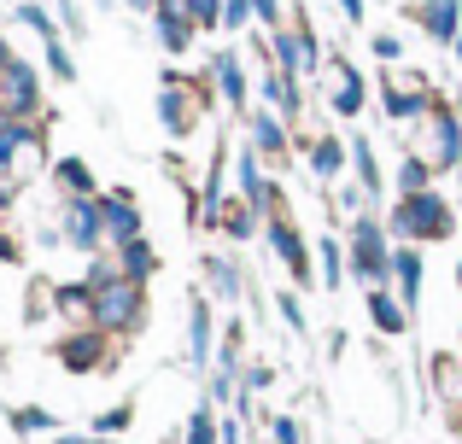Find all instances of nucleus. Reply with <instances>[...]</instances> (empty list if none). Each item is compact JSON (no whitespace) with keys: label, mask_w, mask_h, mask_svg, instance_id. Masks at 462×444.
I'll list each match as a JSON object with an SVG mask.
<instances>
[{"label":"nucleus","mask_w":462,"mask_h":444,"mask_svg":"<svg viewBox=\"0 0 462 444\" xmlns=\"http://www.w3.org/2000/svg\"><path fill=\"white\" fill-rule=\"evenodd\" d=\"M12 205V176H0V211Z\"/></svg>","instance_id":"41"},{"label":"nucleus","mask_w":462,"mask_h":444,"mask_svg":"<svg viewBox=\"0 0 462 444\" xmlns=\"http://www.w3.org/2000/svg\"><path fill=\"white\" fill-rule=\"evenodd\" d=\"M205 275H211V293H223V298H240V275H235V263L211 258V263H205Z\"/></svg>","instance_id":"26"},{"label":"nucleus","mask_w":462,"mask_h":444,"mask_svg":"<svg viewBox=\"0 0 462 444\" xmlns=\"http://www.w3.org/2000/svg\"><path fill=\"white\" fill-rule=\"evenodd\" d=\"M351 159H357V176H363V187H369V194H381V164H374V147L369 140H351Z\"/></svg>","instance_id":"24"},{"label":"nucleus","mask_w":462,"mask_h":444,"mask_svg":"<svg viewBox=\"0 0 462 444\" xmlns=\"http://www.w3.org/2000/svg\"><path fill=\"white\" fill-rule=\"evenodd\" d=\"M217 82H223L228 105H246V77H240V59L235 53H217Z\"/></svg>","instance_id":"22"},{"label":"nucleus","mask_w":462,"mask_h":444,"mask_svg":"<svg viewBox=\"0 0 462 444\" xmlns=\"http://www.w3.org/2000/svg\"><path fill=\"white\" fill-rule=\"evenodd\" d=\"M339 12H346V18L357 23V18H363V0H339Z\"/></svg>","instance_id":"40"},{"label":"nucleus","mask_w":462,"mask_h":444,"mask_svg":"<svg viewBox=\"0 0 462 444\" xmlns=\"http://www.w3.org/2000/svg\"><path fill=\"white\" fill-rule=\"evenodd\" d=\"M12 427H18V433H47L53 415H47V410H18V415H12Z\"/></svg>","instance_id":"31"},{"label":"nucleus","mask_w":462,"mask_h":444,"mask_svg":"<svg viewBox=\"0 0 462 444\" xmlns=\"http://www.w3.org/2000/svg\"><path fill=\"white\" fill-rule=\"evenodd\" d=\"M275 70H287V77H305V70L316 65V47H310V35L305 30H275Z\"/></svg>","instance_id":"11"},{"label":"nucleus","mask_w":462,"mask_h":444,"mask_svg":"<svg viewBox=\"0 0 462 444\" xmlns=\"http://www.w3.org/2000/svg\"><path fill=\"white\" fill-rule=\"evenodd\" d=\"M428 182H433V170L416 159V152H410V159H404V170H398V187H404V194H428Z\"/></svg>","instance_id":"27"},{"label":"nucleus","mask_w":462,"mask_h":444,"mask_svg":"<svg viewBox=\"0 0 462 444\" xmlns=\"http://www.w3.org/2000/svg\"><path fill=\"white\" fill-rule=\"evenodd\" d=\"M188 345H193V363L211 357V310H205V298H193L188 310Z\"/></svg>","instance_id":"21"},{"label":"nucleus","mask_w":462,"mask_h":444,"mask_svg":"<svg viewBox=\"0 0 462 444\" xmlns=\"http://www.w3.org/2000/svg\"><path fill=\"white\" fill-rule=\"evenodd\" d=\"M416 159L428 164L433 176L451 170V164L462 159V117H457V112L433 105L428 117H416Z\"/></svg>","instance_id":"2"},{"label":"nucleus","mask_w":462,"mask_h":444,"mask_svg":"<svg viewBox=\"0 0 462 444\" xmlns=\"http://www.w3.org/2000/svg\"><path fill=\"white\" fill-rule=\"evenodd\" d=\"M252 6H258L263 23H275V30H282V0H252Z\"/></svg>","instance_id":"36"},{"label":"nucleus","mask_w":462,"mask_h":444,"mask_svg":"<svg viewBox=\"0 0 462 444\" xmlns=\"http://www.w3.org/2000/svg\"><path fill=\"white\" fill-rule=\"evenodd\" d=\"M310 170L322 176V182H339V170H346V147H339L334 135H322V140L310 147Z\"/></svg>","instance_id":"19"},{"label":"nucleus","mask_w":462,"mask_h":444,"mask_svg":"<svg viewBox=\"0 0 462 444\" xmlns=\"http://www.w3.org/2000/svg\"><path fill=\"white\" fill-rule=\"evenodd\" d=\"M152 269H158L152 246H147V240H129V246H124V275H129V281H147Z\"/></svg>","instance_id":"23"},{"label":"nucleus","mask_w":462,"mask_h":444,"mask_svg":"<svg viewBox=\"0 0 462 444\" xmlns=\"http://www.w3.org/2000/svg\"><path fill=\"white\" fill-rule=\"evenodd\" d=\"M393 275H398V293H404V304H416L421 298V258L416 251H393Z\"/></svg>","instance_id":"20"},{"label":"nucleus","mask_w":462,"mask_h":444,"mask_svg":"<svg viewBox=\"0 0 462 444\" xmlns=\"http://www.w3.org/2000/svg\"><path fill=\"white\" fill-rule=\"evenodd\" d=\"M316 251H322V269H328L322 281L334 286V281H339V263H346V258H339V246H334V240H322V246H316Z\"/></svg>","instance_id":"33"},{"label":"nucleus","mask_w":462,"mask_h":444,"mask_svg":"<svg viewBox=\"0 0 462 444\" xmlns=\"http://www.w3.org/2000/svg\"><path fill=\"white\" fill-rule=\"evenodd\" d=\"M351 263H357V275L369 286H386V275H393V246H386L381 222L363 217L357 228H351Z\"/></svg>","instance_id":"4"},{"label":"nucleus","mask_w":462,"mask_h":444,"mask_svg":"<svg viewBox=\"0 0 462 444\" xmlns=\"http://www.w3.org/2000/svg\"><path fill=\"white\" fill-rule=\"evenodd\" d=\"M270 246L282 251L287 258V275H293V281H310V263H305V240L293 234V222L287 217H270Z\"/></svg>","instance_id":"14"},{"label":"nucleus","mask_w":462,"mask_h":444,"mask_svg":"<svg viewBox=\"0 0 462 444\" xmlns=\"http://www.w3.org/2000/svg\"><path fill=\"white\" fill-rule=\"evenodd\" d=\"M6 123H18V117H12V105H6V100H0V129H6Z\"/></svg>","instance_id":"42"},{"label":"nucleus","mask_w":462,"mask_h":444,"mask_svg":"<svg viewBox=\"0 0 462 444\" xmlns=\"http://www.w3.org/2000/svg\"><path fill=\"white\" fill-rule=\"evenodd\" d=\"M328 105H334L339 117H357L363 112V82H357V70H351L346 59L328 65Z\"/></svg>","instance_id":"9"},{"label":"nucleus","mask_w":462,"mask_h":444,"mask_svg":"<svg viewBox=\"0 0 462 444\" xmlns=\"http://www.w3.org/2000/svg\"><path fill=\"white\" fill-rule=\"evenodd\" d=\"M47 65L59 70V82L77 77V65H70V53H65V41H59V35H47Z\"/></svg>","instance_id":"29"},{"label":"nucleus","mask_w":462,"mask_h":444,"mask_svg":"<svg viewBox=\"0 0 462 444\" xmlns=\"http://www.w3.org/2000/svg\"><path fill=\"white\" fill-rule=\"evenodd\" d=\"M416 23L433 35V41H457V35H462V12H457V0H421V6H416Z\"/></svg>","instance_id":"13"},{"label":"nucleus","mask_w":462,"mask_h":444,"mask_svg":"<svg viewBox=\"0 0 462 444\" xmlns=\"http://www.w3.org/2000/svg\"><path fill=\"white\" fill-rule=\"evenodd\" d=\"M12 65V47H6V35H0V70H6Z\"/></svg>","instance_id":"43"},{"label":"nucleus","mask_w":462,"mask_h":444,"mask_svg":"<svg viewBox=\"0 0 462 444\" xmlns=\"http://www.w3.org/2000/svg\"><path fill=\"white\" fill-rule=\"evenodd\" d=\"M457 53H462V35H457Z\"/></svg>","instance_id":"44"},{"label":"nucleus","mask_w":462,"mask_h":444,"mask_svg":"<svg viewBox=\"0 0 462 444\" xmlns=\"http://www.w3.org/2000/svg\"><path fill=\"white\" fill-rule=\"evenodd\" d=\"M42 170V135L30 123H6L0 129V176H35Z\"/></svg>","instance_id":"5"},{"label":"nucleus","mask_w":462,"mask_h":444,"mask_svg":"<svg viewBox=\"0 0 462 444\" xmlns=\"http://www.w3.org/2000/svg\"><path fill=\"white\" fill-rule=\"evenodd\" d=\"M129 421H135V410H129V403H117L112 415H100V427H106V433H124Z\"/></svg>","instance_id":"34"},{"label":"nucleus","mask_w":462,"mask_h":444,"mask_svg":"<svg viewBox=\"0 0 462 444\" xmlns=\"http://www.w3.org/2000/svg\"><path fill=\"white\" fill-rule=\"evenodd\" d=\"M282 316H287V328H305V310H299L293 293H282Z\"/></svg>","instance_id":"35"},{"label":"nucleus","mask_w":462,"mask_h":444,"mask_svg":"<svg viewBox=\"0 0 462 444\" xmlns=\"http://www.w3.org/2000/svg\"><path fill=\"white\" fill-rule=\"evenodd\" d=\"M53 182L65 187L70 199H94V170H88L82 159H59V164H53Z\"/></svg>","instance_id":"18"},{"label":"nucleus","mask_w":462,"mask_h":444,"mask_svg":"<svg viewBox=\"0 0 462 444\" xmlns=\"http://www.w3.org/2000/svg\"><path fill=\"white\" fill-rule=\"evenodd\" d=\"M188 82L181 77H170L164 88H158V117H164V129L170 135H193V105H188Z\"/></svg>","instance_id":"10"},{"label":"nucleus","mask_w":462,"mask_h":444,"mask_svg":"<svg viewBox=\"0 0 462 444\" xmlns=\"http://www.w3.org/2000/svg\"><path fill=\"white\" fill-rule=\"evenodd\" d=\"M252 135H258L252 147H258V152H270V159L287 147V135H282V123H275V117H252Z\"/></svg>","instance_id":"25"},{"label":"nucleus","mask_w":462,"mask_h":444,"mask_svg":"<svg viewBox=\"0 0 462 444\" xmlns=\"http://www.w3.org/2000/svg\"><path fill=\"white\" fill-rule=\"evenodd\" d=\"M386 112H393V117H428L433 112L428 82H421V77H398L393 88H386Z\"/></svg>","instance_id":"12"},{"label":"nucleus","mask_w":462,"mask_h":444,"mask_svg":"<svg viewBox=\"0 0 462 444\" xmlns=\"http://www.w3.org/2000/svg\"><path fill=\"white\" fill-rule=\"evenodd\" d=\"M393 228L404 240H451V205H445L439 194H404L393 211Z\"/></svg>","instance_id":"3"},{"label":"nucleus","mask_w":462,"mask_h":444,"mask_svg":"<svg viewBox=\"0 0 462 444\" xmlns=\"http://www.w3.org/2000/svg\"><path fill=\"white\" fill-rule=\"evenodd\" d=\"M252 12H258L252 0H223V23H228V30H246V18H252Z\"/></svg>","instance_id":"32"},{"label":"nucleus","mask_w":462,"mask_h":444,"mask_svg":"<svg viewBox=\"0 0 462 444\" xmlns=\"http://www.w3.org/2000/svg\"><path fill=\"white\" fill-rule=\"evenodd\" d=\"M211 222L223 228L228 240H246L252 228H258V205L252 199H217V211H211Z\"/></svg>","instance_id":"15"},{"label":"nucleus","mask_w":462,"mask_h":444,"mask_svg":"<svg viewBox=\"0 0 462 444\" xmlns=\"http://www.w3.org/2000/svg\"><path fill=\"white\" fill-rule=\"evenodd\" d=\"M211 439H217V427H211V410L199 403V410H193V421H188V444H211Z\"/></svg>","instance_id":"30"},{"label":"nucleus","mask_w":462,"mask_h":444,"mask_svg":"<svg viewBox=\"0 0 462 444\" xmlns=\"http://www.w3.org/2000/svg\"><path fill=\"white\" fill-rule=\"evenodd\" d=\"M433 380H439V392H445V398H457V392H462V363L439 357V363H433Z\"/></svg>","instance_id":"28"},{"label":"nucleus","mask_w":462,"mask_h":444,"mask_svg":"<svg viewBox=\"0 0 462 444\" xmlns=\"http://www.w3.org/2000/svg\"><path fill=\"white\" fill-rule=\"evenodd\" d=\"M94 205H100L106 240H117V246L141 240V211H135V199H129V194H106V199H94Z\"/></svg>","instance_id":"7"},{"label":"nucleus","mask_w":462,"mask_h":444,"mask_svg":"<svg viewBox=\"0 0 462 444\" xmlns=\"http://www.w3.org/2000/svg\"><path fill=\"white\" fill-rule=\"evenodd\" d=\"M100 357H106L100 333H70V340H59V363H65V368H77V375L100 368Z\"/></svg>","instance_id":"16"},{"label":"nucleus","mask_w":462,"mask_h":444,"mask_svg":"<svg viewBox=\"0 0 462 444\" xmlns=\"http://www.w3.org/2000/svg\"><path fill=\"white\" fill-rule=\"evenodd\" d=\"M369 47H374V53H381V59H398V35H374Z\"/></svg>","instance_id":"37"},{"label":"nucleus","mask_w":462,"mask_h":444,"mask_svg":"<svg viewBox=\"0 0 462 444\" xmlns=\"http://www.w3.org/2000/svg\"><path fill=\"white\" fill-rule=\"evenodd\" d=\"M457 275H462V269H457Z\"/></svg>","instance_id":"45"},{"label":"nucleus","mask_w":462,"mask_h":444,"mask_svg":"<svg viewBox=\"0 0 462 444\" xmlns=\"http://www.w3.org/2000/svg\"><path fill=\"white\" fill-rule=\"evenodd\" d=\"M88 298H94V322H100V328H135V322L147 316L141 281H129L112 263H94L88 269Z\"/></svg>","instance_id":"1"},{"label":"nucleus","mask_w":462,"mask_h":444,"mask_svg":"<svg viewBox=\"0 0 462 444\" xmlns=\"http://www.w3.org/2000/svg\"><path fill=\"white\" fill-rule=\"evenodd\" d=\"M0 100L12 105V117H30L35 105H42V88H35V70L23 65V59H12V65L0 70Z\"/></svg>","instance_id":"8"},{"label":"nucleus","mask_w":462,"mask_h":444,"mask_svg":"<svg viewBox=\"0 0 462 444\" xmlns=\"http://www.w3.org/2000/svg\"><path fill=\"white\" fill-rule=\"evenodd\" d=\"M0 258H6V263H18V240H12L6 228H0Z\"/></svg>","instance_id":"39"},{"label":"nucleus","mask_w":462,"mask_h":444,"mask_svg":"<svg viewBox=\"0 0 462 444\" xmlns=\"http://www.w3.org/2000/svg\"><path fill=\"white\" fill-rule=\"evenodd\" d=\"M100 240H106V228H100V205H94V199H70V205H65V246H77V251H100Z\"/></svg>","instance_id":"6"},{"label":"nucleus","mask_w":462,"mask_h":444,"mask_svg":"<svg viewBox=\"0 0 462 444\" xmlns=\"http://www.w3.org/2000/svg\"><path fill=\"white\" fill-rule=\"evenodd\" d=\"M369 316H374V328L393 333V340L410 328V304H393V298H386V286H369Z\"/></svg>","instance_id":"17"},{"label":"nucleus","mask_w":462,"mask_h":444,"mask_svg":"<svg viewBox=\"0 0 462 444\" xmlns=\"http://www.w3.org/2000/svg\"><path fill=\"white\" fill-rule=\"evenodd\" d=\"M275 444H299V421H275Z\"/></svg>","instance_id":"38"}]
</instances>
